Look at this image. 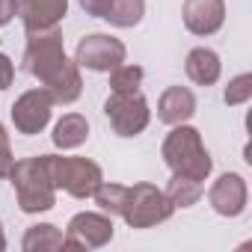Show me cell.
<instances>
[{
  "label": "cell",
  "mask_w": 252,
  "mask_h": 252,
  "mask_svg": "<svg viewBox=\"0 0 252 252\" xmlns=\"http://www.w3.org/2000/svg\"><path fill=\"white\" fill-rule=\"evenodd\" d=\"M128 51L125 45L107 33H92V36H83L77 42V54H74V63L80 68H89V71H113L116 65L125 63Z\"/></svg>",
  "instance_id": "7"
},
{
  "label": "cell",
  "mask_w": 252,
  "mask_h": 252,
  "mask_svg": "<svg viewBox=\"0 0 252 252\" xmlns=\"http://www.w3.org/2000/svg\"><path fill=\"white\" fill-rule=\"evenodd\" d=\"M18 12L24 18L27 33L54 30L68 12V0H18Z\"/></svg>",
  "instance_id": "12"
},
{
  "label": "cell",
  "mask_w": 252,
  "mask_h": 252,
  "mask_svg": "<svg viewBox=\"0 0 252 252\" xmlns=\"http://www.w3.org/2000/svg\"><path fill=\"white\" fill-rule=\"evenodd\" d=\"M80 6L86 15H95V18H104L113 6V0H80Z\"/></svg>",
  "instance_id": "23"
},
{
  "label": "cell",
  "mask_w": 252,
  "mask_h": 252,
  "mask_svg": "<svg viewBox=\"0 0 252 252\" xmlns=\"http://www.w3.org/2000/svg\"><path fill=\"white\" fill-rule=\"evenodd\" d=\"M125 196H128V187L125 184H113V181H101L98 190L92 193L95 205L101 214L113 217V214H122V205H125Z\"/></svg>",
  "instance_id": "19"
},
{
  "label": "cell",
  "mask_w": 252,
  "mask_h": 252,
  "mask_svg": "<svg viewBox=\"0 0 252 252\" xmlns=\"http://www.w3.org/2000/svg\"><path fill=\"white\" fill-rule=\"evenodd\" d=\"M12 166H15V158H12L9 134H6V128H3V125H0V178H9Z\"/></svg>",
  "instance_id": "22"
},
{
  "label": "cell",
  "mask_w": 252,
  "mask_h": 252,
  "mask_svg": "<svg viewBox=\"0 0 252 252\" xmlns=\"http://www.w3.org/2000/svg\"><path fill=\"white\" fill-rule=\"evenodd\" d=\"M86 137H89V122H86L80 113H68V116H63V119L54 125V134H51L54 146L63 149V152L83 146Z\"/></svg>",
  "instance_id": "15"
},
{
  "label": "cell",
  "mask_w": 252,
  "mask_h": 252,
  "mask_svg": "<svg viewBox=\"0 0 252 252\" xmlns=\"http://www.w3.org/2000/svg\"><path fill=\"white\" fill-rule=\"evenodd\" d=\"M113 240V217L107 214H74L65 231V249H101Z\"/></svg>",
  "instance_id": "9"
},
{
  "label": "cell",
  "mask_w": 252,
  "mask_h": 252,
  "mask_svg": "<svg viewBox=\"0 0 252 252\" xmlns=\"http://www.w3.org/2000/svg\"><path fill=\"white\" fill-rule=\"evenodd\" d=\"M172 211H175L172 202L155 184L128 187V196H125V205H122V217L131 228H155V225L166 222L172 217Z\"/></svg>",
  "instance_id": "5"
},
{
  "label": "cell",
  "mask_w": 252,
  "mask_h": 252,
  "mask_svg": "<svg viewBox=\"0 0 252 252\" xmlns=\"http://www.w3.org/2000/svg\"><path fill=\"white\" fill-rule=\"evenodd\" d=\"M12 77H15V65L6 54H0V89H9L12 86Z\"/></svg>",
  "instance_id": "24"
},
{
  "label": "cell",
  "mask_w": 252,
  "mask_h": 252,
  "mask_svg": "<svg viewBox=\"0 0 252 252\" xmlns=\"http://www.w3.org/2000/svg\"><path fill=\"white\" fill-rule=\"evenodd\" d=\"M9 181L15 187V196H18V205L24 214H42L57 205V187L48 175L45 155L18 160L9 172Z\"/></svg>",
  "instance_id": "3"
},
{
  "label": "cell",
  "mask_w": 252,
  "mask_h": 252,
  "mask_svg": "<svg viewBox=\"0 0 252 252\" xmlns=\"http://www.w3.org/2000/svg\"><path fill=\"white\" fill-rule=\"evenodd\" d=\"M143 83V68L140 65H116L110 71V89L113 92H140Z\"/></svg>",
  "instance_id": "20"
},
{
  "label": "cell",
  "mask_w": 252,
  "mask_h": 252,
  "mask_svg": "<svg viewBox=\"0 0 252 252\" xmlns=\"http://www.w3.org/2000/svg\"><path fill=\"white\" fill-rule=\"evenodd\" d=\"M163 193L172 202V208H190L202 196V181H193V178H184V175H172V181H169V187Z\"/></svg>",
  "instance_id": "18"
},
{
  "label": "cell",
  "mask_w": 252,
  "mask_h": 252,
  "mask_svg": "<svg viewBox=\"0 0 252 252\" xmlns=\"http://www.w3.org/2000/svg\"><path fill=\"white\" fill-rule=\"evenodd\" d=\"M184 68H187V77H190L196 86H214V83L220 80L222 63H220L217 51H211V48H193V51L187 54Z\"/></svg>",
  "instance_id": "14"
},
{
  "label": "cell",
  "mask_w": 252,
  "mask_h": 252,
  "mask_svg": "<svg viewBox=\"0 0 252 252\" xmlns=\"http://www.w3.org/2000/svg\"><path fill=\"white\" fill-rule=\"evenodd\" d=\"M196 113V98L187 86H169L163 89L160 101H158V119L166 125H184L187 119H193Z\"/></svg>",
  "instance_id": "13"
},
{
  "label": "cell",
  "mask_w": 252,
  "mask_h": 252,
  "mask_svg": "<svg viewBox=\"0 0 252 252\" xmlns=\"http://www.w3.org/2000/svg\"><path fill=\"white\" fill-rule=\"evenodd\" d=\"M225 104L228 107H237V104H246L252 98V74H237L234 80H228L225 86Z\"/></svg>",
  "instance_id": "21"
},
{
  "label": "cell",
  "mask_w": 252,
  "mask_h": 252,
  "mask_svg": "<svg viewBox=\"0 0 252 252\" xmlns=\"http://www.w3.org/2000/svg\"><path fill=\"white\" fill-rule=\"evenodd\" d=\"M48 175L57 190H65L74 199H89L98 184L104 181V172L89 158H63V155H45Z\"/></svg>",
  "instance_id": "4"
},
{
  "label": "cell",
  "mask_w": 252,
  "mask_h": 252,
  "mask_svg": "<svg viewBox=\"0 0 252 252\" xmlns=\"http://www.w3.org/2000/svg\"><path fill=\"white\" fill-rule=\"evenodd\" d=\"M27 71L51 92L54 104H71L83 92L80 65L65 57L63 36L54 30L27 33V51H24Z\"/></svg>",
  "instance_id": "1"
},
{
  "label": "cell",
  "mask_w": 252,
  "mask_h": 252,
  "mask_svg": "<svg viewBox=\"0 0 252 252\" xmlns=\"http://www.w3.org/2000/svg\"><path fill=\"white\" fill-rule=\"evenodd\" d=\"M163 160L172 175H184L193 181H205L214 169V160L202 146L199 131L190 125H172V134L163 140Z\"/></svg>",
  "instance_id": "2"
},
{
  "label": "cell",
  "mask_w": 252,
  "mask_h": 252,
  "mask_svg": "<svg viewBox=\"0 0 252 252\" xmlns=\"http://www.w3.org/2000/svg\"><path fill=\"white\" fill-rule=\"evenodd\" d=\"M143 15H146V0H113L104 21L125 30V27H137L143 21Z\"/></svg>",
  "instance_id": "17"
},
{
  "label": "cell",
  "mask_w": 252,
  "mask_h": 252,
  "mask_svg": "<svg viewBox=\"0 0 252 252\" xmlns=\"http://www.w3.org/2000/svg\"><path fill=\"white\" fill-rule=\"evenodd\" d=\"M24 252H54V249H65V234L51 225V222H39V225H30L24 240H21Z\"/></svg>",
  "instance_id": "16"
},
{
  "label": "cell",
  "mask_w": 252,
  "mask_h": 252,
  "mask_svg": "<svg viewBox=\"0 0 252 252\" xmlns=\"http://www.w3.org/2000/svg\"><path fill=\"white\" fill-rule=\"evenodd\" d=\"M18 15V0H0V27Z\"/></svg>",
  "instance_id": "25"
},
{
  "label": "cell",
  "mask_w": 252,
  "mask_h": 252,
  "mask_svg": "<svg viewBox=\"0 0 252 252\" xmlns=\"http://www.w3.org/2000/svg\"><path fill=\"white\" fill-rule=\"evenodd\" d=\"M246 199H249V190H246L243 175H237V172L220 175L208 193V202L220 217H240L246 211Z\"/></svg>",
  "instance_id": "10"
},
{
  "label": "cell",
  "mask_w": 252,
  "mask_h": 252,
  "mask_svg": "<svg viewBox=\"0 0 252 252\" xmlns=\"http://www.w3.org/2000/svg\"><path fill=\"white\" fill-rule=\"evenodd\" d=\"M181 15L193 36H214L225 21V0H184Z\"/></svg>",
  "instance_id": "11"
},
{
  "label": "cell",
  "mask_w": 252,
  "mask_h": 252,
  "mask_svg": "<svg viewBox=\"0 0 252 252\" xmlns=\"http://www.w3.org/2000/svg\"><path fill=\"white\" fill-rule=\"evenodd\" d=\"M51 113H54V98L51 92L42 86V89H30L24 92L15 104H12V125L18 134H42L51 122Z\"/></svg>",
  "instance_id": "8"
},
{
  "label": "cell",
  "mask_w": 252,
  "mask_h": 252,
  "mask_svg": "<svg viewBox=\"0 0 252 252\" xmlns=\"http://www.w3.org/2000/svg\"><path fill=\"white\" fill-rule=\"evenodd\" d=\"M6 249V234H3V225H0V252Z\"/></svg>",
  "instance_id": "26"
},
{
  "label": "cell",
  "mask_w": 252,
  "mask_h": 252,
  "mask_svg": "<svg viewBox=\"0 0 252 252\" xmlns=\"http://www.w3.org/2000/svg\"><path fill=\"white\" fill-rule=\"evenodd\" d=\"M104 113L119 137H137L152 122L149 101L140 92H110V98L104 101Z\"/></svg>",
  "instance_id": "6"
}]
</instances>
